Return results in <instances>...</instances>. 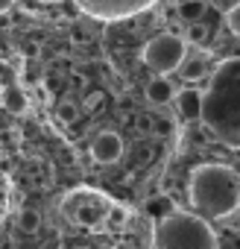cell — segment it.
I'll return each mask as SVG.
<instances>
[{
	"instance_id": "obj_10",
	"label": "cell",
	"mask_w": 240,
	"mask_h": 249,
	"mask_svg": "<svg viewBox=\"0 0 240 249\" xmlns=\"http://www.w3.org/2000/svg\"><path fill=\"white\" fill-rule=\"evenodd\" d=\"M18 229H21L24 234H35V231L41 229V214L33 211V208H24V211L18 214Z\"/></svg>"
},
{
	"instance_id": "obj_9",
	"label": "cell",
	"mask_w": 240,
	"mask_h": 249,
	"mask_svg": "<svg viewBox=\"0 0 240 249\" xmlns=\"http://www.w3.org/2000/svg\"><path fill=\"white\" fill-rule=\"evenodd\" d=\"M205 3L202 0H179V18L185 21V24H196V21H202V15H205Z\"/></svg>"
},
{
	"instance_id": "obj_1",
	"label": "cell",
	"mask_w": 240,
	"mask_h": 249,
	"mask_svg": "<svg viewBox=\"0 0 240 249\" xmlns=\"http://www.w3.org/2000/svg\"><path fill=\"white\" fill-rule=\"evenodd\" d=\"M190 205L208 220H223L240 205V176L225 164H202L190 176Z\"/></svg>"
},
{
	"instance_id": "obj_18",
	"label": "cell",
	"mask_w": 240,
	"mask_h": 249,
	"mask_svg": "<svg viewBox=\"0 0 240 249\" xmlns=\"http://www.w3.org/2000/svg\"><path fill=\"white\" fill-rule=\"evenodd\" d=\"M225 24H228V30L240 38V3L234 6V9H228V15H225Z\"/></svg>"
},
{
	"instance_id": "obj_11",
	"label": "cell",
	"mask_w": 240,
	"mask_h": 249,
	"mask_svg": "<svg viewBox=\"0 0 240 249\" xmlns=\"http://www.w3.org/2000/svg\"><path fill=\"white\" fill-rule=\"evenodd\" d=\"M144 211H147L150 217L161 220V217H167V214L173 211V199H170V196H155V199H150V202L144 205Z\"/></svg>"
},
{
	"instance_id": "obj_3",
	"label": "cell",
	"mask_w": 240,
	"mask_h": 249,
	"mask_svg": "<svg viewBox=\"0 0 240 249\" xmlns=\"http://www.w3.org/2000/svg\"><path fill=\"white\" fill-rule=\"evenodd\" d=\"M188 59V41L173 36V33H161L155 38L147 41L144 47V65L153 71V73H173L185 65Z\"/></svg>"
},
{
	"instance_id": "obj_5",
	"label": "cell",
	"mask_w": 240,
	"mask_h": 249,
	"mask_svg": "<svg viewBox=\"0 0 240 249\" xmlns=\"http://www.w3.org/2000/svg\"><path fill=\"white\" fill-rule=\"evenodd\" d=\"M91 156L97 164H114L123 156V138L117 132H100L91 144Z\"/></svg>"
},
{
	"instance_id": "obj_12",
	"label": "cell",
	"mask_w": 240,
	"mask_h": 249,
	"mask_svg": "<svg viewBox=\"0 0 240 249\" xmlns=\"http://www.w3.org/2000/svg\"><path fill=\"white\" fill-rule=\"evenodd\" d=\"M182 71V76L188 79V82H196V79H205V62L202 59H185V65L179 68Z\"/></svg>"
},
{
	"instance_id": "obj_6",
	"label": "cell",
	"mask_w": 240,
	"mask_h": 249,
	"mask_svg": "<svg viewBox=\"0 0 240 249\" xmlns=\"http://www.w3.org/2000/svg\"><path fill=\"white\" fill-rule=\"evenodd\" d=\"M173 103H176L182 120H199V117H202V91H196V88H182V91H176Z\"/></svg>"
},
{
	"instance_id": "obj_8",
	"label": "cell",
	"mask_w": 240,
	"mask_h": 249,
	"mask_svg": "<svg viewBox=\"0 0 240 249\" xmlns=\"http://www.w3.org/2000/svg\"><path fill=\"white\" fill-rule=\"evenodd\" d=\"M3 103H6V108H9L12 114H27V108H30L27 94H24L21 88H15V85H9V88L3 91Z\"/></svg>"
},
{
	"instance_id": "obj_7",
	"label": "cell",
	"mask_w": 240,
	"mask_h": 249,
	"mask_svg": "<svg viewBox=\"0 0 240 249\" xmlns=\"http://www.w3.org/2000/svg\"><path fill=\"white\" fill-rule=\"evenodd\" d=\"M144 97H147V103H153V106H167V103H173V97H176V85H173L164 73H155V79L147 82Z\"/></svg>"
},
{
	"instance_id": "obj_14",
	"label": "cell",
	"mask_w": 240,
	"mask_h": 249,
	"mask_svg": "<svg viewBox=\"0 0 240 249\" xmlns=\"http://www.w3.org/2000/svg\"><path fill=\"white\" fill-rule=\"evenodd\" d=\"M153 135H158V138H170V135H173V120H170V117H164V114H155Z\"/></svg>"
},
{
	"instance_id": "obj_15",
	"label": "cell",
	"mask_w": 240,
	"mask_h": 249,
	"mask_svg": "<svg viewBox=\"0 0 240 249\" xmlns=\"http://www.w3.org/2000/svg\"><path fill=\"white\" fill-rule=\"evenodd\" d=\"M153 126H155V114H138L135 117V129L141 132V135H153Z\"/></svg>"
},
{
	"instance_id": "obj_20",
	"label": "cell",
	"mask_w": 240,
	"mask_h": 249,
	"mask_svg": "<svg viewBox=\"0 0 240 249\" xmlns=\"http://www.w3.org/2000/svg\"><path fill=\"white\" fill-rule=\"evenodd\" d=\"M150 159H153V150H150V147H141V150H138V164H147Z\"/></svg>"
},
{
	"instance_id": "obj_16",
	"label": "cell",
	"mask_w": 240,
	"mask_h": 249,
	"mask_svg": "<svg viewBox=\"0 0 240 249\" xmlns=\"http://www.w3.org/2000/svg\"><path fill=\"white\" fill-rule=\"evenodd\" d=\"M208 38V30L196 21V24H188V41H193V44H202Z\"/></svg>"
},
{
	"instance_id": "obj_13",
	"label": "cell",
	"mask_w": 240,
	"mask_h": 249,
	"mask_svg": "<svg viewBox=\"0 0 240 249\" xmlns=\"http://www.w3.org/2000/svg\"><path fill=\"white\" fill-rule=\"evenodd\" d=\"M56 114H59V120H62V123H73V120L79 117V108H76V103L62 100V103L56 106Z\"/></svg>"
},
{
	"instance_id": "obj_21",
	"label": "cell",
	"mask_w": 240,
	"mask_h": 249,
	"mask_svg": "<svg viewBox=\"0 0 240 249\" xmlns=\"http://www.w3.org/2000/svg\"><path fill=\"white\" fill-rule=\"evenodd\" d=\"M73 44H88V33H73Z\"/></svg>"
},
{
	"instance_id": "obj_19",
	"label": "cell",
	"mask_w": 240,
	"mask_h": 249,
	"mask_svg": "<svg viewBox=\"0 0 240 249\" xmlns=\"http://www.w3.org/2000/svg\"><path fill=\"white\" fill-rule=\"evenodd\" d=\"M100 103H103V91H94V94H88L85 108H88V111H94V108H100Z\"/></svg>"
},
{
	"instance_id": "obj_17",
	"label": "cell",
	"mask_w": 240,
	"mask_h": 249,
	"mask_svg": "<svg viewBox=\"0 0 240 249\" xmlns=\"http://www.w3.org/2000/svg\"><path fill=\"white\" fill-rule=\"evenodd\" d=\"M126 217H129V214H126V208H120V205H114V208L108 211V220H111V226H114V229H123V226H126Z\"/></svg>"
},
{
	"instance_id": "obj_4",
	"label": "cell",
	"mask_w": 240,
	"mask_h": 249,
	"mask_svg": "<svg viewBox=\"0 0 240 249\" xmlns=\"http://www.w3.org/2000/svg\"><path fill=\"white\" fill-rule=\"evenodd\" d=\"M158 0H76V6L100 21H123L132 15H141L147 9H153Z\"/></svg>"
},
{
	"instance_id": "obj_23",
	"label": "cell",
	"mask_w": 240,
	"mask_h": 249,
	"mask_svg": "<svg viewBox=\"0 0 240 249\" xmlns=\"http://www.w3.org/2000/svg\"><path fill=\"white\" fill-rule=\"evenodd\" d=\"M38 3H62V0H38Z\"/></svg>"
},
{
	"instance_id": "obj_2",
	"label": "cell",
	"mask_w": 240,
	"mask_h": 249,
	"mask_svg": "<svg viewBox=\"0 0 240 249\" xmlns=\"http://www.w3.org/2000/svg\"><path fill=\"white\" fill-rule=\"evenodd\" d=\"M153 246L161 249H214L217 234L208 226V217L202 214H188V211H170L167 217L158 220L153 231Z\"/></svg>"
},
{
	"instance_id": "obj_22",
	"label": "cell",
	"mask_w": 240,
	"mask_h": 249,
	"mask_svg": "<svg viewBox=\"0 0 240 249\" xmlns=\"http://www.w3.org/2000/svg\"><path fill=\"white\" fill-rule=\"evenodd\" d=\"M15 6V0H0V15H3V12H9Z\"/></svg>"
}]
</instances>
